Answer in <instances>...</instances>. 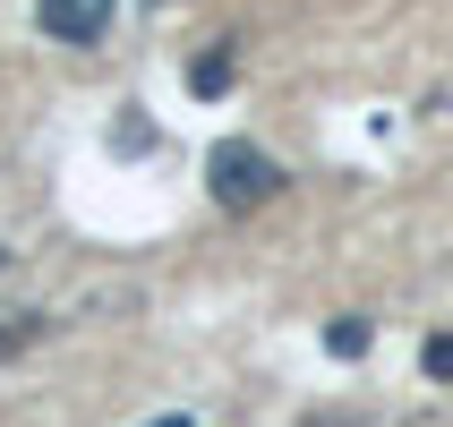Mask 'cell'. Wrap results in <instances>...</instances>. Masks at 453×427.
<instances>
[{
  "label": "cell",
  "mask_w": 453,
  "mask_h": 427,
  "mask_svg": "<svg viewBox=\"0 0 453 427\" xmlns=\"http://www.w3.org/2000/svg\"><path fill=\"white\" fill-rule=\"evenodd\" d=\"M205 188H214L223 214H249V205L282 197V163L265 146H249V137H223V146L205 154Z\"/></svg>",
  "instance_id": "cell-1"
},
{
  "label": "cell",
  "mask_w": 453,
  "mask_h": 427,
  "mask_svg": "<svg viewBox=\"0 0 453 427\" xmlns=\"http://www.w3.org/2000/svg\"><path fill=\"white\" fill-rule=\"evenodd\" d=\"M111 9L120 0H35V26L51 43H103L111 34Z\"/></svg>",
  "instance_id": "cell-2"
},
{
  "label": "cell",
  "mask_w": 453,
  "mask_h": 427,
  "mask_svg": "<svg viewBox=\"0 0 453 427\" xmlns=\"http://www.w3.org/2000/svg\"><path fill=\"white\" fill-rule=\"evenodd\" d=\"M231 77H240V51H231V43H214V51H197V60H188V86H197L205 103L231 95Z\"/></svg>",
  "instance_id": "cell-3"
},
{
  "label": "cell",
  "mask_w": 453,
  "mask_h": 427,
  "mask_svg": "<svg viewBox=\"0 0 453 427\" xmlns=\"http://www.w3.org/2000/svg\"><path fill=\"white\" fill-rule=\"evenodd\" d=\"M43 342V308H0V359H18Z\"/></svg>",
  "instance_id": "cell-4"
},
{
  "label": "cell",
  "mask_w": 453,
  "mask_h": 427,
  "mask_svg": "<svg viewBox=\"0 0 453 427\" xmlns=\"http://www.w3.org/2000/svg\"><path fill=\"white\" fill-rule=\"evenodd\" d=\"M368 342H377L368 316H334V325H326V351H334V359H368Z\"/></svg>",
  "instance_id": "cell-5"
},
{
  "label": "cell",
  "mask_w": 453,
  "mask_h": 427,
  "mask_svg": "<svg viewBox=\"0 0 453 427\" xmlns=\"http://www.w3.org/2000/svg\"><path fill=\"white\" fill-rule=\"evenodd\" d=\"M111 146H120V154H146V146H154V120H146V111H120V128H111Z\"/></svg>",
  "instance_id": "cell-6"
},
{
  "label": "cell",
  "mask_w": 453,
  "mask_h": 427,
  "mask_svg": "<svg viewBox=\"0 0 453 427\" xmlns=\"http://www.w3.org/2000/svg\"><path fill=\"white\" fill-rule=\"evenodd\" d=\"M419 368H428L436 385L453 377V333H428V342H419Z\"/></svg>",
  "instance_id": "cell-7"
},
{
  "label": "cell",
  "mask_w": 453,
  "mask_h": 427,
  "mask_svg": "<svg viewBox=\"0 0 453 427\" xmlns=\"http://www.w3.org/2000/svg\"><path fill=\"white\" fill-rule=\"evenodd\" d=\"M308 427H359V419H308Z\"/></svg>",
  "instance_id": "cell-8"
},
{
  "label": "cell",
  "mask_w": 453,
  "mask_h": 427,
  "mask_svg": "<svg viewBox=\"0 0 453 427\" xmlns=\"http://www.w3.org/2000/svg\"><path fill=\"white\" fill-rule=\"evenodd\" d=\"M154 427H188V419H154Z\"/></svg>",
  "instance_id": "cell-9"
},
{
  "label": "cell",
  "mask_w": 453,
  "mask_h": 427,
  "mask_svg": "<svg viewBox=\"0 0 453 427\" xmlns=\"http://www.w3.org/2000/svg\"><path fill=\"white\" fill-rule=\"evenodd\" d=\"M0 265H9V248H0Z\"/></svg>",
  "instance_id": "cell-10"
}]
</instances>
